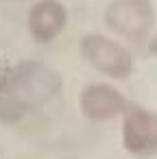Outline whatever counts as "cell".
Wrapping results in <instances>:
<instances>
[{"instance_id": "ba28073f", "label": "cell", "mask_w": 157, "mask_h": 159, "mask_svg": "<svg viewBox=\"0 0 157 159\" xmlns=\"http://www.w3.org/2000/svg\"><path fill=\"white\" fill-rule=\"evenodd\" d=\"M0 2H29V0H0Z\"/></svg>"}, {"instance_id": "3957f363", "label": "cell", "mask_w": 157, "mask_h": 159, "mask_svg": "<svg viewBox=\"0 0 157 159\" xmlns=\"http://www.w3.org/2000/svg\"><path fill=\"white\" fill-rule=\"evenodd\" d=\"M107 31L122 44H146L155 31L157 11L153 0H109L103 9Z\"/></svg>"}, {"instance_id": "6da1fadb", "label": "cell", "mask_w": 157, "mask_h": 159, "mask_svg": "<svg viewBox=\"0 0 157 159\" xmlns=\"http://www.w3.org/2000/svg\"><path fill=\"white\" fill-rule=\"evenodd\" d=\"M61 92V76L42 61H20L0 74V122L16 124Z\"/></svg>"}, {"instance_id": "5b68a950", "label": "cell", "mask_w": 157, "mask_h": 159, "mask_svg": "<svg viewBox=\"0 0 157 159\" xmlns=\"http://www.w3.org/2000/svg\"><path fill=\"white\" fill-rule=\"evenodd\" d=\"M129 98L124 92L107 81H94L87 83L79 92V111L90 122H111L116 118H122V113L129 109Z\"/></svg>"}, {"instance_id": "7a4b0ae2", "label": "cell", "mask_w": 157, "mask_h": 159, "mask_svg": "<svg viewBox=\"0 0 157 159\" xmlns=\"http://www.w3.org/2000/svg\"><path fill=\"white\" fill-rule=\"evenodd\" d=\"M81 59L109 81H129L135 72V59L127 44L107 33H85L79 39Z\"/></svg>"}, {"instance_id": "52a82bcc", "label": "cell", "mask_w": 157, "mask_h": 159, "mask_svg": "<svg viewBox=\"0 0 157 159\" xmlns=\"http://www.w3.org/2000/svg\"><path fill=\"white\" fill-rule=\"evenodd\" d=\"M146 50H148V55H150L153 59H157V31H153V35L148 37V42H146Z\"/></svg>"}, {"instance_id": "277c9868", "label": "cell", "mask_w": 157, "mask_h": 159, "mask_svg": "<svg viewBox=\"0 0 157 159\" xmlns=\"http://www.w3.org/2000/svg\"><path fill=\"white\" fill-rule=\"evenodd\" d=\"M120 142L131 157H157V111L142 105H129L122 113Z\"/></svg>"}, {"instance_id": "8992f818", "label": "cell", "mask_w": 157, "mask_h": 159, "mask_svg": "<svg viewBox=\"0 0 157 159\" xmlns=\"http://www.w3.org/2000/svg\"><path fill=\"white\" fill-rule=\"evenodd\" d=\"M68 26V9L61 0H33L26 13V31L39 46L53 44Z\"/></svg>"}]
</instances>
